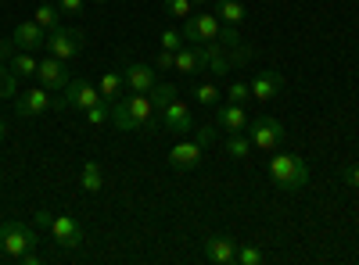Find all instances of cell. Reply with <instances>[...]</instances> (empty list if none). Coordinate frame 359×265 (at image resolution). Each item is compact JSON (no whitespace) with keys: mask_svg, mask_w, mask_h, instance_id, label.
Instances as JSON below:
<instances>
[{"mask_svg":"<svg viewBox=\"0 0 359 265\" xmlns=\"http://www.w3.org/2000/svg\"><path fill=\"white\" fill-rule=\"evenodd\" d=\"M43 33H54L57 25H62V8L54 4V0H40V8H36V18H33Z\"/></svg>","mask_w":359,"mask_h":265,"instance_id":"obj_19","label":"cell"},{"mask_svg":"<svg viewBox=\"0 0 359 265\" xmlns=\"http://www.w3.org/2000/svg\"><path fill=\"white\" fill-rule=\"evenodd\" d=\"M216 136H219V126H216V122H212V126H208V122L198 126V122H194V143L201 147V151H205V147H212Z\"/></svg>","mask_w":359,"mask_h":265,"instance_id":"obj_29","label":"cell"},{"mask_svg":"<svg viewBox=\"0 0 359 265\" xmlns=\"http://www.w3.org/2000/svg\"><path fill=\"white\" fill-rule=\"evenodd\" d=\"M147 97H151V104H155V108L162 111V108H165L169 101H176V97H180V90H176L172 83H155V90L147 94Z\"/></svg>","mask_w":359,"mask_h":265,"instance_id":"obj_26","label":"cell"},{"mask_svg":"<svg viewBox=\"0 0 359 265\" xmlns=\"http://www.w3.org/2000/svg\"><path fill=\"white\" fill-rule=\"evenodd\" d=\"M248 140L255 151H277V147L287 140V129L280 119H269V115H262V119H248Z\"/></svg>","mask_w":359,"mask_h":265,"instance_id":"obj_4","label":"cell"},{"mask_svg":"<svg viewBox=\"0 0 359 265\" xmlns=\"http://www.w3.org/2000/svg\"><path fill=\"white\" fill-rule=\"evenodd\" d=\"M0 4H4V0H0Z\"/></svg>","mask_w":359,"mask_h":265,"instance_id":"obj_45","label":"cell"},{"mask_svg":"<svg viewBox=\"0 0 359 265\" xmlns=\"http://www.w3.org/2000/svg\"><path fill=\"white\" fill-rule=\"evenodd\" d=\"M155 72H158L155 65H144V62L126 65V69H123V79H126V86H130V94H151L155 83H158Z\"/></svg>","mask_w":359,"mask_h":265,"instance_id":"obj_13","label":"cell"},{"mask_svg":"<svg viewBox=\"0 0 359 265\" xmlns=\"http://www.w3.org/2000/svg\"><path fill=\"white\" fill-rule=\"evenodd\" d=\"M169 165H172L176 172H194V169L201 165V147H198L194 140H184V136H180L176 147L169 151Z\"/></svg>","mask_w":359,"mask_h":265,"instance_id":"obj_14","label":"cell"},{"mask_svg":"<svg viewBox=\"0 0 359 265\" xmlns=\"http://www.w3.org/2000/svg\"><path fill=\"white\" fill-rule=\"evenodd\" d=\"M205 258L212 265H233L237 262V241L226 237V233H212V237H205Z\"/></svg>","mask_w":359,"mask_h":265,"instance_id":"obj_12","label":"cell"},{"mask_svg":"<svg viewBox=\"0 0 359 265\" xmlns=\"http://www.w3.org/2000/svg\"><path fill=\"white\" fill-rule=\"evenodd\" d=\"M36 248V229L25 222H0V251H4L8 262H18L25 251Z\"/></svg>","mask_w":359,"mask_h":265,"instance_id":"obj_3","label":"cell"},{"mask_svg":"<svg viewBox=\"0 0 359 265\" xmlns=\"http://www.w3.org/2000/svg\"><path fill=\"white\" fill-rule=\"evenodd\" d=\"M158 122V108L151 104L147 94H130L111 101V126L123 133H137V129H155Z\"/></svg>","mask_w":359,"mask_h":265,"instance_id":"obj_1","label":"cell"},{"mask_svg":"<svg viewBox=\"0 0 359 265\" xmlns=\"http://www.w3.org/2000/svg\"><path fill=\"white\" fill-rule=\"evenodd\" d=\"M245 4H237V0H216V18L223 25H241L245 22Z\"/></svg>","mask_w":359,"mask_h":265,"instance_id":"obj_22","label":"cell"},{"mask_svg":"<svg viewBox=\"0 0 359 265\" xmlns=\"http://www.w3.org/2000/svg\"><path fill=\"white\" fill-rule=\"evenodd\" d=\"M36 54H29V50H15L11 57H8V69L18 76V79H29V76H36Z\"/></svg>","mask_w":359,"mask_h":265,"instance_id":"obj_20","label":"cell"},{"mask_svg":"<svg viewBox=\"0 0 359 265\" xmlns=\"http://www.w3.org/2000/svg\"><path fill=\"white\" fill-rule=\"evenodd\" d=\"M269 180L280 190H302L309 183V165L298 155H273L269 158Z\"/></svg>","mask_w":359,"mask_h":265,"instance_id":"obj_2","label":"cell"},{"mask_svg":"<svg viewBox=\"0 0 359 265\" xmlns=\"http://www.w3.org/2000/svg\"><path fill=\"white\" fill-rule=\"evenodd\" d=\"M47 50L57 57V62H72V57H79V50H83V33L79 29L57 25L54 33H47Z\"/></svg>","mask_w":359,"mask_h":265,"instance_id":"obj_8","label":"cell"},{"mask_svg":"<svg viewBox=\"0 0 359 265\" xmlns=\"http://www.w3.org/2000/svg\"><path fill=\"white\" fill-rule=\"evenodd\" d=\"M223 97H230V104H245V101H252V86L241 83V79H233V83L226 86V94H223Z\"/></svg>","mask_w":359,"mask_h":265,"instance_id":"obj_30","label":"cell"},{"mask_svg":"<svg viewBox=\"0 0 359 265\" xmlns=\"http://www.w3.org/2000/svg\"><path fill=\"white\" fill-rule=\"evenodd\" d=\"M191 4H194V8H208V4H212V0H191Z\"/></svg>","mask_w":359,"mask_h":265,"instance_id":"obj_40","label":"cell"},{"mask_svg":"<svg viewBox=\"0 0 359 265\" xmlns=\"http://www.w3.org/2000/svg\"><path fill=\"white\" fill-rule=\"evenodd\" d=\"M216 126L226 133H245L248 129V111L245 104H219L216 108Z\"/></svg>","mask_w":359,"mask_h":265,"instance_id":"obj_17","label":"cell"},{"mask_svg":"<svg viewBox=\"0 0 359 265\" xmlns=\"http://www.w3.org/2000/svg\"><path fill=\"white\" fill-rule=\"evenodd\" d=\"M97 4H108V0H97Z\"/></svg>","mask_w":359,"mask_h":265,"instance_id":"obj_44","label":"cell"},{"mask_svg":"<svg viewBox=\"0 0 359 265\" xmlns=\"http://www.w3.org/2000/svg\"><path fill=\"white\" fill-rule=\"evenodd\" d=\"M191 94H194V101H198V104H205V108H216V104L223 101V90H219L216 83H198Z\"/></svg>","mask_w":359,"mask_h":265,"instance_id":"obj_24","label":"cell"},{"mask_svg":"<svg viewBox=\"0 0 359 265\" xmlns=\"http://www.w3.org/2000/svg\"><path fill=\"white\" fill-rule=\"evenodd\" d=\"M57 8H62V15H83L86 0H57Z\"/></svg>","mask_w":359,"mask_h":265,"instance_id":"obj_36","label":"cell"},{"mask_svg":"<svg viewBox=\"0 0 359 265\" xmlns=\"http://www.w3.org/2000/svg\"><path fill=\"white\" fill-rule=\"evenodd\" d=\"M219 43H223V50H237V47H245L241 25H223V29H219Z\"/></svg>","mask_w":359,"mask_h":265,"instance_id":"obj_27","label":"cell"},{"mask_svg":"<svg viewBox=\"0 0 359 265\" xmlns=\"http://www.w3.org/2000/svg\"><path fill=\"white\" fill-rule=\"evenodd\" d=\"M36 83L47 86L50 94H62L65 86H69V72H65V62H57V57H43V62L36 65Z\"/></svg>","mask_w":359,"mask_h":265,"instance_id":"obj_11","label":"cell"},{"mask_svg":"<svg viewBox=\"0 0 359 265\" xmlns=\"http://www.w3.org/2000/svg\"><path fill=\"white\" fill-rule=\"evenodd\" d=\"M83 115H86L90 126H108V122H111V104L101 101V104H94V108H86Z\"/></svg>","mask_w":359,"mask_h":265,"instance_id":"obj_28","label":"cell"},{"mask_svg":"<svg viewBox=\"0 0 359 265\" xmlns=\"http://www.w3.org/2000/svg\"><path fill=\"white\" fill-rule=\"evenodd\" d=\"M226 155H230V158H248V155H252V140H248V133H230V140H226Z\"/></svg>","mask_w":359,"mask_h":265,"instance_id":"obj_25","label":"cell"},{"mask_svg":"<svg viewBox=\"0 0 359 265\" xmlns=\"http://www.w3.org/2000/svg\"><path fill=\"white\" fill-rule=\"evenodd\" d=\"M0 97H4V101H8V97H18V76L8 72V69L0 72Z\"/></svg>","mask_w":359,"mask_h":265,"instance_id":"obj_33","label":"cell"},{"mask_svg":"<svg viewBox=\"0 0 359 265\" xmlns=\"http://www.w3.org/2000/svg\"><path fill=\"white\" fill-rule=\"evenodd\" d=\"M341 180H345L348 187H359V165H345V172H341Z\"/></svg>","mask_w":359,"mask_h":265,"instance_id":"obj_37","label":"cell"},{"mask_svg":"<svg viewBox=\"0 0 359 265\" xmlns=\"http://www.w3.org/2000/svg\"><path fill=\"white\" fill-rule=\"evenodd\" d=\"M219 29H223V22L216 18V11H194L187 22H184V40L187 43H212V40H219Z\"/></svg>","mask_w":359,"mask_h":265,"instance_id":"obj_6","label":"cell"},{"mask_svg":"<svg viewBox=\"0 0 359 265\" xmlns=\"http://www.w3.org/2000/svg\"><path fill=\"white\" fill-rule=\"evenodd\" d=\"M47 229H50L54 244L65 248V251H76V248H83V241H86L83 222L72 219V215H50V226H47Z\"/></svg>","mask_w":359,"mask_h":265,"instance_id":"obj_7","label":"cell"},{"mask_svg":"<svg viewBox=\"0 0 359 265\" xmlns=\"http://www.w3.org/2000/svg\"><path fill=\"white\" fill-rule=\"evenodd\" d=\"M36 226L47 229V226H50V212H36Z\"/></svg>","mask_w":359,"mask_h":265,"instance_id":"obj_39","label":"cell"},{"mask_svg":"<svg viewBox=\"0 0 359 265\" xmlns=\"http://www.w3.org/2000/svg\"><path fill=\"white\" fill-rule=\"evenodd\" d=\"M4 69H8V65H4V62H0V72H4Z\"/></svg>","mask_w":359,"mask_h":265,"instance_id":"obj_42","label":"cell"},{"mask_svg":"<svg viewBox=\"0 0 359 265\" xmlns=\"http://www.w3.org/2000/svg\"><path fill=\"white\" fill-rule=\"evenodd\" d=\"M79 187H83L86 194H101V187H104V176H101V165H97V162H86V165H83Z\"/></svg>","mask_w":359,"mask_h":265,"instance_id":"obj_23","label":"cell"},{"mask_svg":"<svg viewBox=\"0 0 359 265\" xmlns=\"http://www.w3.org/2000/svg\"><path fill=\"white\" fill-rule=\"evenodd\" d=\"M180 76H198V72H205V57H201V47H194V43H184L176 50V65H172Z\"/></svg>","mask_w":359,"mask_h":265,"instance_id":"obj_18","label":"cell"},{"mask_svg":"<svg viewBox=\"0 0 359 265\" xmlns=\"http://www.w3.org/2000/svg\"><path fill=\"white\" fill-rule=\"evenodd\" d=\"M266 262V255L259 251V248H252V244H237V265H262Z\"/></svg>","mask_w":359,"mask_h":265,"instance_id":"obj_32","label":"cell"},{"mask_svg":"<svg viewBox=\"0 0 359 265\" xmlns=\"http://www.w3.org/2000/svg\"><path fill=\"white\" fill-rule=\"evenodd\" d=\"M123 72H104L101 76V83H97V90H101V101L104 104H111V101H118V97H123Z\"/></svg>","mask_w":359,"mask_h":265,"instance_id":"obj_21","label":"cell"},{"mask_svg":"<svg viewBox=\"0 0 359 265\" xmlns=\"http://www.w3.org/2000/svg\"><path fill=\"white\" fill-rule=\"evenodd\" d=\"M8 136V126H4V119H0V140H4Z\"/></svg>","mask_w":359,"mask_h":265,"instance_id":"obj_41","label":"cell"},{"mask_svg":"<svg viewBox=\"0 0 359 265\" xmlns=\"http://www.w3.org/2000/svg\"><path fill=\"white\" fill-rule=\"evenodd\" d=\"M94 104H101V90H94L86 79H69L62 97H54V111H86Z\"/></svg>","mask_w":359,"mask_h":265,"instance_id":"obj_5","label":"cell"},{"mask_svg":"<svg viewBox=\"0 0 359 265\" xmlns=\"http://www.w3.org/2000/svg\"><path fill=\"white\" fill-rule=\"evenodd\" d=\"M172 65H176V50H165V47H162V50L155 54V69H172Z\"/></svg>","mask_w":359,"mask_h":265,"instance_id":"obj_35","label":"cell"},{"mask_svg":"<svg viewBox=\"0 0 359 265\" xmlns=\"http://www.w3.org/2000/svg\"><path fill=\"white\" fill-rule=\"evenodd\" d=\"M184 43H187L184 33H176V29H165V33H162V47H165V50H180Z\"/></svg>","mask_w":359,"mask_h":265,"instance_id":"obj_34","label":"cell"},{"mask_svg":"<svg viewBox=\"0 0 359 265\" xmlns=\"http://www.w3.org/2000/svg\"><path fill=\"white\" fill-rule=\"evenodd\" d=\"M158 122H162V129H169V133H176V136H187L191 129H194V119H191V108L184 104V101H169L162 111H158Z\"/></svg>","mask_w":359,"mask_h":265,"instance_id":"obj_10","label":"cell"},{"mask_svg":"<svg viewBox=\"0 0 359 265\" xmlns=\"http://www.w3.org/2000/svg\"><path fill=\"white\" fill-rule=\"evenodd\" d=\"M18 262H22V265H40V255H36V251H25Z\"/></svg>","mask_w":359,"mask_h":265,"instance_id":"obj_38","label":"cell"},{"mask_svg":"<svg viewBox=\"0 0 359 265\" xmlns=\"http://www.w3.org/2000/svg\"><path fill=\"white\" fill-rule=\"evenodd\" d=\"M248 86H252V101H273V97H280V90H284V76L273 72V69H266V72H259Z\"/></svg>","mask_w":359,"mask_h":265,"instance_id":"obj_15","label":"cell"},{"mask_svg":"<svg viewBox=\"0 0 359 265\" xmlns=\"http://www.w3.org/2000/svg\"><path fill=\"white\" fill-rule=\"evenodd\" d=\"M54 4H57V0H54Z\"/></svg>","mask_w":359,"mask_h":265,"instance_id":"obj_46","label":"cell"},{"mask_svg":"<svg viewBox=\"0 0 359 265\" xmlns=\"http://www.w3.org/2000/svg\"><path fill=\"white\" fill-rule=\"evenodd\" d=\"M162 8H165V15H169V18H184V22L194 15V4H191V0H165Z\"/></svg>","mask_w":359,"mask_h":265,"instance_id":"obj_31","label":"cell"},{"mask_svg":"<svg viewBox=\"0 0 359 265\" xmlns=\"http://www.w3.org/2000/svg\"><path fill=\"white\" fill-rule=\"evenodd\" d=\"M11 43L18 50H29V54H36L40 47H47V33L36 25V22H22L15 33H11Z\"/></svg>","mask_w":359,"mask_h":265,"instance_id":"obj_16","label":"cell"},{"mask_svg":"<svg viewBox=\"0 0 359 265\" xmlns=\"http://www.w3.org/2000/svg\"><path fill=\"white\" fill-rule=\"evenodd\" d=\"M0 262H4V251H0Z\"/></svg>","mask_w":359,"mask_h":265,"instance_id":"obj_43","label":"cell"},{"mask_svg":"<svg viewBox=\"0 0 359 265\" xmlns=\"http://www.w3.org/2000/svg\"><path fill=\"white\" fill-rule=\"evenodd\" d=\"M15 111H18V119H40V115L54 111V94L47 86H33L29 94L15 97Z\"/></svg>","mask_w":359,"mask_h":265,"instance_id":"obj_9","label":"cell"}]
</instances>
